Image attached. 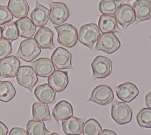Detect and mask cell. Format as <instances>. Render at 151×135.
Segmentation results:
<instances>
[{
	"mask_svg": "<svg viewBox=\"0 0 151 135\" xmlns=\"http://www.w3.org/2000/svg\"><path fill=\"white\" fill-rule=\"evenodd\" d=\"M50 6L49 19L55 25H59L64 22L70 16V11L64 2L48 1Z\"/></svg>",
	"mask_w": 151,
	"mask_h": 135,
	"instance_id": "5b68a950",
	"label": "cell"
},
{
	"mask_svg": "<svg viewBox=\"0 0 151 135\" xmlns=\"http://www.w3.org/2000/svg\"><path fill=\"white\" fill-rule=\"evenodd\" d=\"M102 130L100 123L94 118L86 121L83 126V135H99Z\"/></svg>",
	"mask_w": 151,
	"mask_h": 135,
	"instance_id": "f546056e",
	"label": "cell"
},
{
	"mask_svg": "<svg viewBox=\"0 0 151 135\" xmlns=\"http://www.w3.org/2000/svg\"><path fill=\"white\" fill-rule=\"evenodd\" d=\"M86 118H77L71 116L62 121V128L67 135H80L82 133L83 126Z\"/></svg>",
	"mask_w": 151,
	"mask_h": 135,
	"instance_id": "2e32d148",
	"label": "cell"
},
{
	"mask_svg": "<svg viewBox=\"0 0 151 135\" xmlns=\"http://www.w3.org/2000/svg\"><path fill=\"white\" fill-rule=\"evenodd\" d=\"M114 99L111 88L106 85H99L93 90L87 102H93L102 106L108 105Z\"/></svg>",
	"mask_w": 151,
	"mask_h": 135,
	"instance_id": "ba28073f",
	"label": "cell"
},
{
	"mask_svg": "<svg viewBox=\"0 0 151 135\" xmlns=\"http://www.w3.org/2000/svg\"><path fill=\"white\" fill-rule=\"evenodd\" d=\"M7 7L16 18L26 17L29 9L27 0H9Z\"/></svg>",
	"mask_w": 151,
	"mask_h": 135,
	"instance_id": "cb8c5ba5",
	"label": "cell"
},
{
	"mask_svg": "<svg viewBox=\"0 0 151 135\" xmlns=\"http://www.w3.org/2000/svg\"><path fill=\"white\" fill-rule=\"evenodd\" d=\"M51 59L57 69L73 70L71 65V54L67 49L62 47H57L53 52Z\"/></svg>",
	"mask_w": 151,
	"mask_h": 135,
	"instance_id": "8fae6325",
	"label": "cell"
},
{
	"mask_svg": "<svg viewBox=\"0 0 151 135\" xmlns=\"http://www.w3.org/2000/svg\"><path fill=\"white\" fill-rule=\"evenodd\" d=\"M34 95L39 101L49 104L55 100V92L48 83H43L37 86L34 90Z\"/></svg>",
	"mask_w": 151,
	"mask_h": 135,
	"instance_id": "603a6c76",
	"label": "cell"
},
{
	"mask_svg": "<svg viewBox=\"0 0 151 135\" xmlns=\"http://www.w3.org/2000/svg\"><path fill=\"white\" fill-rule=\"evenodd\" d=\"M13 15L5 5H0V25L11 21Z\"/></svg>",
	"mask_w": 151,
	"mask_h": 135,
	"instance_id": "d6a6232c",
	"label": "cell"
},
{
	"mask_svg": "<svg viewBox=\"0 0 151 135\" xmlns=\"http://www.w3.org/2000/svg\"><path fill=\"white\" fill-rule=\"evenodd\" d=\"M49 14L50 10L36 0L35 8L30 14L31 21L35 25L38 27H43L48 22Z\"/></svg>",
	"mask_w": 151,
	"mask_h": 135,
	"instance_id": "d6986e66",
	"label": "cell"
},
{
	"mask_svg": "<svg viewBox=\"0 0 151 135\" xmlns=\"http://www.w3.org/2000/svg\"><path fill=\"white\" fill-rule=\"evenodd\" d=\"M8 132V128L6 126L0 121V135H6Z\"/></svg>",
	"mask_w": 151,
	"mask_h": 135,
	"instance_id": "e575fe53",
	"label": "cell"
},
{
	"mask_svg": "<svg viewBox=\"0 0 151 135\" xmlns=\"http://www.w3.org/2000/svg\"><path fill=\"white\" fill-rule=\"evenodd\" d=\"M28 135H49L50 131L47 130L43 121L30 120L27 124Z\"/></svg>",
	"mask_w": 151,
	"mask_h": 135,
	"instance_id": "4316f807",
	"label": "cell"
},
{
	"mask_svg": "<svg viewBox=\"0 0 151 135\" xmlns=\"http://www.w3.org/2000/svg\"><path fill=\"white\" fill-rule=\"evenodd\" d=\"M16 94L15 89L9 81H0V101L6 102L12 99Z\"/></svg>",
	"mask_w": 151,
	"mask_h": 135,
	"instance_id": "83f0119b",
	"label": "cell"
},
{
	"mask_svg": "<svg viewBox=\"0 0 151 135\" xmlns=\"http://www.w3.org/2000/svg\"><path fill=\"white\" fill-rule=\"evenodd\" d=\"M120 41L113 33L103 34L100 36L93 50H100L107 54H111L120 47Z\"/></svg>",
	"mask_w": 151,
	"mask_h": 135,
	"instance_id": "8992f818",
	"label": "cell"
},
{
	"mask_svg": "<svg viewBox=\"0 0 151 135\" xmlns=\"http://www.w3.org/2000/svg\"><path fill=\"white\" fill-rule=\"evenodd\" d=\"M52 114L58 121H63L73 115L72 105L65 100L59 101L53 108Z\"/></svg>",
	"mask_w": 151,
	"mask_h": 135,
	"instance_id": "44dd1931",
	"label": "cell"
},
{
	"mask_svg": "<svg viewBox=\"0 0 151 135\" xmlns=\"http://www.w3.org/2000/svg\"><path fill=\"white\" fill-rule=\"evenodd\" d=\"M2 37V27L0 26V39Z\"/></svg>",
	"mask_w": 151,
	"mask_h": 135,
	"instance_id": "74e56055",
	"label": "cell"
},
{
	"mask_svg": "<svg viewBox=\"0 0 151 135\" xmlns=\"http://www.w3.org/2000/svg\"><path fill=\"white\" fill-rule=\"evenodd\" d=\"M149 38L151 40V36H149Z\"/></svg>",
	"mask_w": 151,
	"mask_h": 135,
	"instance_id": "60d3db41",
	"label": "cell"
},
{
	"mask_svg": "<svg viewBox=\"0 0 151 135\" xmlns=\"http://www.w3.org/2000/svg\"><path fill=\"white\" fill-rule=\"evenodd\" d=\"M99 135H117L116 133L109 129H103L101 131Z\"/></svg>",
	"mask_w": 151,
	"mask_h": 135,
	"instance_id": "d590c367",
	"label": "cell"
},
{
	"mask_svg": "<svg viewBox=\"0 0 151 135\" xmlns=\"http://www.w3.org/2000/svg\"><path fill=\"white\" fill-rule=\"evenodd\" d=\"M41 53V48L34 38L22 40L19 49L15 53V56L29 62L35 59Z\"/></svg>",
	"mask_w": 151,
	"mask_h": 135,
	"instance_id": "7a4b0ae2",
	"label": "cell"
},
{
	"mask_svg": "<svg viewBox=\"0 0 151 135\" xmlns=\"http://www.w3.org/2000/svg\"><path fill=\"white\" fill-rule=\"evenodd\" d=\"M12 51V47L11 43L4 39H0V59L7 57Z\"/></svg>",
	"mask_w": 151,
	"mask_h": 135,
	"instance_id": "1f68e13d",
	"label": "cell"
},
{
	"mask_svg": "<svg viewBox=\"0 0 151 135\" xmlns=\"http://www.w3.org/2000/svg\"><path fill=\"white\" fill-rule=\"evenodd\" d=\"M19 33L16 24L14 22H8L2 27V37L10 43L18 39Z\"/></svg>",
	"mask_w": 151,
	"mask_h": 135,
	"instance_id": "f1b7e54d",
	"label": "cell"
},
{
	"mask_svg": "<svg viewBox=\"0 0 151 135\" xmlns=\"http://www.w3.org/2000/svg\"><path fill=\"white\" fill-rule=\"evenodd\" d=\"M123 2L122 0H101L99 9L103 14L114 15Z\"/></svg>",
	"mask_w": 151,
	"mask_h": 135,
	"instance_id": "484cf974",
	"label": "cell"
},
{
	"mask_svg": "<svg viewBox=\"0 0 151 135\" xmlns=\"http://www.w3.org/2000/svg\"><path fill=\"white\" fill-rule=\"evenodd\" d=\"M100 31L96 24L89 23L82 25L78 33V40L82 44L92 51L94 43L100 36Z\"/></svg>",
	"mask_w": 151,
	"mask_h": 135,
	"instance_id": "3957f363",
	"label": "cell"
},
{
	"mask_svg": "<svg viewBox=\"0 0 151 135\" xmlns=\"http://www.w3.org/2000/svg\"><path fill=\"white\" fill-rule=\"evenodd\" d=\"M54 33L48 27H41L36 33L34 38L41 49H54Z\"/></svg>",
	"mask_w": 151,
	"mask_h": 135,
	"instance_id": "ac0fdd59",
	"label": "cell"
},
{
	"mask_svg": "<svg viewBox=\"0 0 151 135\" xmlns=\"http://www.w3.org/2000/svg\"><path fill=\"white\" fill-rule=\"evenodd\" d=\"M145 103L147 108L151 109V92L147 94L145 97Z\"/></svg>",
	"mask_w": 151,
	"mask_h": 135,
	"instance_id": "8d00e7d4",
	"label": "cell"
},
{
	"mask_svg": "<svg viewBox=\"0 0 151 135\" xmlns=\"http://www.w3.org/2000/svg\"><path fill=\"white\" fill-rule=\"evenodd\" d=\"M49 135H61V134H58L57 133H51V134H50Z\"/></svg>",
	"mask_w": 151,
	"mask_h": 135,
	"instance_id": "f35d334b",
	"label": "cell"
},
{
	"mask_svg": "<svg viewBox=\"0 0 151 135\" xmlns=\"http://www.w3.org/2000/svg\"><path fill=\"white\" fill-rule=\"evenodd\" d=\"M116 95L124 102H130L139 94L137 86L132 82H124L118 85L116 89Z\"/></svg>",
	"mask_w": 151,
	"mask_h": 135,
	"instance_id": "5bb4252c",
	"label": "cell"
},
{
	"mask_svg": "<svg viewBox=\"0 0 151 135\" xmlns=\"http://www.w3.org/2000/svg\"><path fill=\"white\" fill-rule=\"evenodd\" d=\"M98 27L103 34L109 33H121L114 15L102 14L98 21Z\"/></svg>",
	"mask_w": 151,
	"mask_h": 135,
	"instance_id": "ffe728a7",
	"label": "cell"
},
{
	"mask_svg": "<svg viewBox=\"0 0 151 135\" xmlns=\"http://www.w3.org/2000/svg\"><path fill=\"white\" fill-rule=\"evenodd\" d=\"M15 22L20 37L29 38L35 34L36 26L28 17H24L19 18Z\"/></svg>",
	"mask_w": 151,
	"mask_h": 135,
	"instance_id": "7402d4cb",
	"label": "cell"
},
{
	"mask_svg": "<svg viewBox=\"0 0 151 135\" xmlns=\"http://www.w3.org/2000/svg\"><path fill=\"white\" fill-rule=\"evenodd\" d=\"M29 66L32 68L37 75L43 78L50 76L55 71V68L52 61L46 57L39 58L31 62Z\"/></svg>",
	"mask_w": 151,
	"mask_h": 135,
	"instance_id": "4fadbf2b",
	"label": "cell"
},
{
	"mask_svg": "<svg viewBox=\"0 0 151 135\" xmlns=\"http://www.w3.org/2000/svg\"><path fill=\"white\" fill-rule=\"evenodd\" d=\"M115 17L125 32L127 27L135 21V14L133 7L127 4H122L115 14Z\"/></svg>",
	"mask_w": 151,
	"mask_h": 135,
	"instance_id": "7c38bea8",
	"label": "cell"
},
{
	"mask_svg": "<svg viewBox=\"0 0 151 135\" xmlns=\"http://www.w3.org/2000/svg\"><path fill=\"white\" fill-rule=\"evenodd\" d=\"M68 76L66 71L57 70L48 77V83L55 92L64 91L68 84Z\"/></svg>",
	"mask_w": 151,
	"mask_h": 135,
	"instance_id": "9a60e30c",
	"label": "cell"
},
{
	"mask_svg": "<svg viewBox=\"0 0 151 135\" xmlns=\"http://www.w3.org/2000/svg\"><path fill=\"white\" fill-rule=\"evenodd\" d=\"M17 81L19 85L26 88L30 92L38 82V77L35 71L30 66H21L17 73Z\"/></svg>",
	"mask_w": 151,
	"mask_h": 135,
	"instance_id": "9c48e42d",
	"label": "cell"
},
{
	"mask_svg": "<svg viewBox=\"0 0 151 135\" xmlns=\"http://www.w3.org/2000/svg\"><path fill=\"white\" fill-rule=\"evenodd\" d=\"M147 1H148V2H151V0H146Z\"/></svg>",
	"mask_w": 151,
	"mask_h": 135,
	"instance_id": "ab89813d",
	"label": "cell"
},
{
	"mask_svg": "<svg viewBox=\"0 0 151 135\" xmlns=\"http://www.w3.org/2000/svg\"><path fill=\"white\" fill-rule=\"evenodd\" d=\"M57 33V41L61 45L67 47H74L78 39V31L72 24H64L54 26Z\"/></svg>",
	"mask_w": 151,
	"mask_h": 135,
	"instance_id": "6da1fadb",
	"label": "cell"
},
{
	"mask_svg": "<svg viewBox=\"0 0 151 135\" xmlns=\"http://www.w3.org/2000/svg\"><path fill=\"white\" fill-rule=\"evenodd\" d=\"M136 120L140 126L151 128V109L149 108H142L137 113Z\"/></svg>",
	"mask_w": 151,
	"mask_h": 135,
	"instance_id": "4dcf8cb0",
	"label": "cell"
},
{
	"mask_svg": "<svg viewBox=\"0 0 151 135\" xmlns=\"http://www.w3.org/2000/svg\"><path fill=\"white\" fill-rule=\"evenodd\" d=\"M20 67V61L14 56H7L0 60V79L16 76Z\"/></svg>",
	"mask_w": 151,
	"mask_h": 135,
	"instance_id": "30bf717a",
	"label": "cell"
},
{
	"mask_svg": "<svg viewBox=\"0 0 151 135\" xmlns=\"http://www.w3.org/2000/svg\"><path fill=\"white\" fill-rule=\"evenodd\" d=\"M111 117L119 125H124L132 120V108L125 102L115 101L111 106Z\"/></svg>",
	"mask_w": 151,
	"mask_h": 135,
	"instance_id": "52a82bcc",
	"label": "cell"
},
{
	"mask_svg": "<svg viewBox=\"0 0 151 135\" xmlns=\"http://www.w3.org/2000/svg\"><path fill=\"white\" fill-rule=\"evenodd\" d=\"M93 75L91 79H103L109 76L112 70V63L109 58L99 55L95 57L91 65Z\"/></svg>",
	"mask_w": 151,
	"mask_h": 135,
	"instance_id": "277c9868",
	"label": "cell"
},
{
	"mask_svg": "<svg viewBox=\"0 0 151 135\" xmlns=\"http://www.w3.org/2000/svg\"><path fill=\"white\" fill-rule=\"evenodd\" d=\"M133 9L135 14V24L148 20L151 17V3L146 0H136L133 4Z\"/></svg>",
	"mask_w": 151,
	"mask_h": 135,
	"instance_id": "e0dca14e",
	"label": "cell"
},
{
	"mask_svg": "<svg viewBox=\"0 0 151 135\" xmlns=\"http://www.w3.org/2000/svg\"><path fill=\"white\" fill-rule=\"evenodd\" d=\"M9 135H28L27 132L22 128L14 127L11 128L9 131Z\"/></svg>",
	"mask_w": 151,
	"mask_h": 135,
	"instance_id": "836d02e7",
	"label": "cell"
},
{
	"mask_svg": "<svg viewBox=\"0 0 151 135\" xmlns=\"http://www.w3.org/2000/svg\"><path fill=\"white\" fill-rule=\"evenodd\" d=\"M32 114L35 120L44 121L51 120L49 107L47 104L42 102H35L32 106Z\"/></svg>",
	"mask_w": 151,
	"mask_h": 135,
	"instance_id": "d4e9b609",
	"label": "cell"
}]
</instances>
